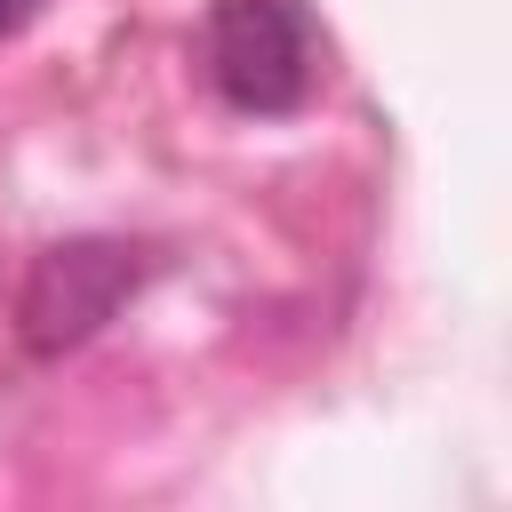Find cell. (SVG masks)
Listing matches in <instances>:
<instances>
[{"label": "cell", "instance_id": "1", "mask_svg": "<svg viewBox=\"0 0 512 512\" xmlns=\"http://www.w3.org/2000/svg\"><path fill=\"white\" fill-rule=\"evenodd\" d=\"M200 56L240 112H296L312 96V32L288 0H216Z\"/></svg>", "mask_w": 512, "mask_h": 512}, {"label": "cell", "instance_id": "2", "mask_svg": "<svg viewBox=\"0 0 512 512\" xmlns=\"http://www.w3.org/2000/svg\"><path fill=\"white\" fill-rule=\"evenodd\" d=\"M144 280V256L128 240H56L32 272H24V296H16V320H24V344L32 352H72L88 344Z\"/></svg>", "mask_w": 512, "mask_h": 512}, {"label": "cell", "instance_id": "3", "mask_svg": "<svg viewBox=\"0 0 512 512\" xmlns=\"http://www.w3.org/2000/svg\"><path fill=\"white\" fill-rule=\"evenodd\" d=\"M32 8H40V0H0V32H16V24L32 16Z\"/></svg>", "mask_w": 512, "mask_h": 512}]
</instances>
